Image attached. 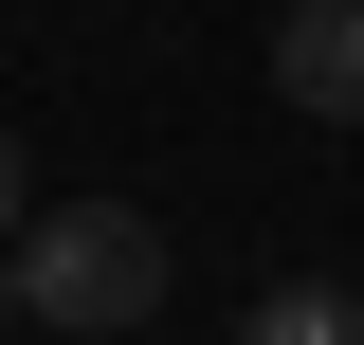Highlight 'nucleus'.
<instances>
[{"label": "nucleus", "instance_id": "1", "mask_svg": "<svg viewBox=\"0 0 364 345\" xmlns=\"http://www.w3.org/2000/svg\"><path fill=\"white\" fill-rule=\"evenodd\" d=\"M18 309H37V345H128L164 309V218L146 200H37L18 218Z\"/></svg>", "mask_w": 364, "mask_h": 345}, {"label": "nucleus", "instance_id": "2", "mask_svg": "<svg viewBox=\"0 0 364 345\" xmlns=\"http://www.w3.org/2000/svg\"><path fill=\"white\" fill-rule=\"evenodd\" d=\"M273 91L310 128H364V0H291L273 18Z\"/></svg>", "mask_w": 364, "mask_h": 345}, {"label": "nucleus", "instance_id": "3", "mask_svg": "<svg viewBox=\"0 0 364 345\" xmlns=\"http://www.w3.org/2000/svg\"><path fill=\"white\" fill-rule=\"evenodd\" d=\"M237 345H364V291H255Z\"/></svg>", "mask_w": 364, "mask_h": 345}, {"label": "nucleus", "instance_id": "4", "mask_svg": "<svg viewBox=\"0 0 364 345\" xmlns=\"http://www.w3.org/2000/svg\"><path fill=\"white\" fill-rule=\"evenodd\" d=\"M18 218H37V182H18V146H0V255H18Z\"/></svg>", "mask_w": 364, "mask_h": 345}, {"label": "nucleus", "instance_id": "5", "mask_svg": "<svg viewBox=\"0 0 364 345\" xmlns=\"http://www.w3.org/2000/svg\"><path fill=\"white\" fill-rule=\"evenodd\" d=\"M0 327H37V309H18V255H0Z\"/></svg>", "mask_w": 364, "mask_h": 345}]
</instances>
